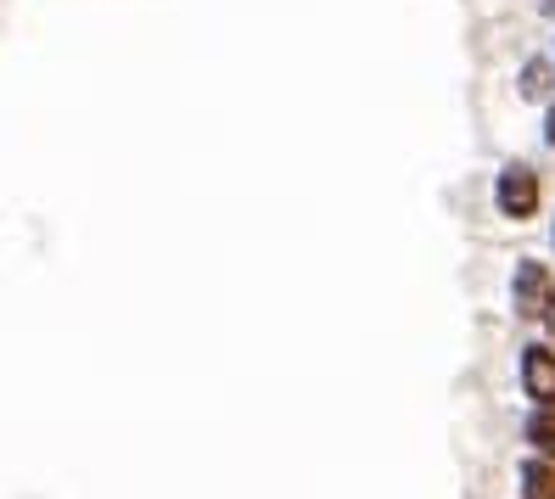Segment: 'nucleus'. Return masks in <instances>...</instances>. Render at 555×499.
Listing matches in <instances>:
<instances>
[{
  "label": "nucleus",
  "mask_w": 555,
  "mask_h": 499,
  "mask_svg": "<svg viewBox=\"0 0 555 499\" xmlns=\"http://www.w3.org/2000/svg\"><path fill=\"white\" fill-rule=\"evenodd\" d=\"M550 292H555L550 270H544V264H533V258H522V264H516V281H511L516 314H522V320H539L544 303H550Z\"/></svg>",
  "instance_id": "obj_2"
},
{
  "label": "nucleus",
  "mask_w": 555,
  "mask_h": 499,
  "mask_svg": "<svg viewBox=\"0 0 555 499\" xmlns=\"http://www.w3.org/2000/svg\"><path fill=\"white\" fill-rule=\"evenodd\" d=\"M539 320H544V331H550V343H555V292H550V303H544Z\"/></svg>",
  "instance_id": "obj_7"
},
{
  "label": "nucleus",
  "mask_w": 555,
  "mask_h": 499,
  "mask_svg": "<svg viewBox=\"0 0 555 499\" xmlns=\"http://www.w3.org/2000/svg\"><path fill=\"white\" fill-rule=\"evenodd\" d=\"M522 387L533 404H555V348L550 343L522 348Z\"/></svg>",
  "instance_id": "obj_3"
},
{
  "label": "nucleus",
  "mask_w": 555,
  "mask_h": 499,
  "mask_svg": "<svg viewBox=\"0 0 555 499\" xmlns=\"http://www.w3.org/2000/svg\"><path fill=\"white\" fill-rule=\"evenodd\" d=\"M544 90H550V68H544V62H527L522 68V96H544Z\"/></svg>",
  "instance_id": "obj_6"
},
{
  "label": "nucleus",
  "mask_w": 555,
  "mask_h": 499,
  "mask_svg": "<svg viewBox=\"0 0 555 499\" xmlns=\"http://www.w3.org/2000/svg\"><path fill=\"white\" fill-rule=\"evenodd\" d=\"M544 141L555 146V107H550V113H544Z\"/></svg>",
  "instance_id": "obj_8"
},
{
  "label": "nucleus",
  "mask_w": 555,
  "mask_h": 499,
  "mask_svg": "<svg viewBox=\"0 0 555 499\" xmlns=\"http://www.w3.org/2000/svg\"><path fill=\"white\" fill-rule=\"evenodd\" d=\"M522 499H555V460H522Z\"/></svg>",
  "instance_id": "obj_4"
},
{
  "label": "nucleus",
  "mask_w": 555,
  "mask_h": 499,
  "mask_svg": "<svg viewBox=\"0 0 555 499\" xmlns=\"http://www.w3.org/2000/svg\"><path fill=\"white\" fill-rule=\"evenodd\" d=\"M527 443H533L544 460H555V404H539V410H533V421H527Z\"/></svg>",
  "instance_id": "obj_5"
},
{
  "label": "nucleus",
  "mask_w": 555,
  "mask_h": 499,
  "mask_svg": "<svg viewBox=\"0 0 555 499\" xmlns=\"http://www.w3.org/2000/svg\"><path fill=\"white\" fill-rule=\"evenodd\" d=\"M539 197H544V186H539V174L527 169V163H511V169L499 174V186H494L499 214H505V219H516V225L539 214Z\"/></svg>",
  "instance_id": "obj_1"
}]
</instances>
